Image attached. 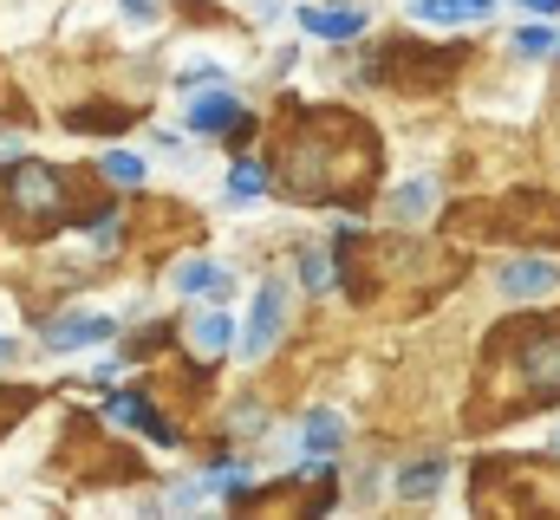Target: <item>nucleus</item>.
<instances>
[{"label":"nucleus","instance_id":"obj_8","mask_svg":"<svg viewBox=\"0 0 560 520\" xmlns=\"http://www.w3.org/2000/svg\"><path fill=\"white\" fill-rule=\"evenodd\" d=\"M495 280H502L509 299H541V293H555L560 286V267H548V260H509Z\"/></svg>","mask_w":560,"mask_h":520},{"label":"nucleus","instance_id":"obj_3","mask_svg":"<svg viewBox=\"0 0 560 520\" xmlns=\"http://www.w3.org/2000/svg\"><path fill=\"white\" fill-rule=\"evenodd\" d=\"M280 332H287V286H280V280H261V286H255V306H248V319H242V332H235V339H242V358L261 365L280 345Z\"/></svg>","mask_w":560,"mask_h":520},{"label":"nucleus","instance_id":"obj_20","mask_svg":"<svg viewBox=\"0 0 560 520\" xmlns=\"http://www.w3.org/2000/svg\"><path fill=\"white\" fill-rule=\"evenodd\" d=\"M118 7H125L131 20H156V13H163V0H118Z\"/></svg>","mask_w":560,"mask_h":520},{"label":"nucleus","instance_id":"obj_19","mask_svg":"<svg viewBox=\"0 0 560 520\" xmlns=\"http://www.w3.org/2000/svg\"><path fill=\"white\" fill-rule=\"evenodd\" d=\"M300 280H306V293H319L332 273H326V255H300Z\"/></svg>","mask_w":560,"mask_h":520},{"label":"nucleus","instance_id":"obj_6","mask_svg":"<svg viewBox=\"0 0 560 520\" xmlns=\"http://www.w3.org/2000/svg\"><path fill=\"white\" fill-rule=\"evenodd\" d=\"M118 332V319H105V312H72V319H52L46 326V345L52 352H79V345H105Z\"/></svg>","mask_w":560,"mask_h":520},{"label":"nucleus","instance_id":"obj_23","mask_svg":"<svg viewBox=\"0 0 560 520\" xmlns=\"http://www.w3.org/2000/svg\"><path fill=\"white\" fill-rule=\"evenodd\" d=\"M555 449H560V429H555Z\"/></svg>","mask_w":560,"mask_h":520},{"label":"nucleus","instance_id":"obj_1","mask_svg":"<svg viewBox=\"0 0 560 520\" xmlns=\"http://www.w3.org/2000/svg\"><path fill=\"white\" fill-rule=\"evenodd\" d=\"M378 176L372 130L339 118V105H306V118L287 130L280 150V189L293 202H359Z\"/></svg>","mask_w":560,"mask_h":520},{"label":"nucleus","instance_id":"obj_4","mask_svg":"<svg viewBox=\"0 0 560 520\" xmlns=\"http://www.w3.org/2000/svg\"><path fill=\"white\" fill-rule=\"evenodd\" d=\"M293 20H300V33H313V39H359V33L372 26V13H365L359 0H306Z\"/></svg>","mask_w":560,"mask_h":520},{"label":"nucleus","instance_id":"obj_14","mask_svg":"<svg viewBox=\"0 0 560 520\" xmlns=\"http://www.w3.org/2000/svg\"><path fill=\"white\" fill-rule=\"evenodd\" d=\"M189 345H196L202 358H222V352L235 345V319H229V312H202V319H189Z\"/></svg>","mask_w":560,"mask_h":520},{"label":"nucleus","instance_id":"obj_2","mask_svg":"<svg viewBox=\"0 0 560 520\" xmlns=\"http://www.w3.org/2000/svg\"><path fill=\"white\" fill-rule=\"evenodd\" d=\"M560 397V319H522L509 332H495L489 365H482V403L495 416L509 410H535Z\"/></svg>","mask_w":560,"mask_h":520},{"label":"nucleus","instance_id":"obj_17","mask_svg":"<svg viewBox=\"0 0 560 520\" xmlns=\"http://www.w3.org/2000/svg\"><path fill=\"white\" fill-rule=\"evenodd\" d=\"M98 169H105L118 189H138V182H143V156H138V150H105V156H98Z\"/></svg>","mask_w":560,"mask_h":520},{"label":"nucleus","instance_id":"obj_16","mask_svg":"<svg viewBox=\"0 0 560 520\" xmlns=\"http://www.w3.org/2000/svg\"><path fill=\"white\" fill-rule=\"evenodd\" d=\"M229 196H235V202H255V196H268V169H261L255 156H242V163L229 169Z\"/></svg>","mask_w":560,"mask_h":520},{"label":"nucleus","instance_id":"obj_10","mask_svg":"<svg viewBox=\"0 0 560 520\" xmlns=\"http://www.w3.org/2000/svg\"><path fill=\"white\" fill-rule=\"evenodd\" d=\"M105 416H112V423H125V429H138V436H150V442H176V429H170L143 397H131V390H118V397L105 403Z\"/></svg>","mask_w":560,"mask_h":520},{"label":"nucleus","instance_id":"obj_15","mask_svg":"<svg viewBox=\"0 0 560 520\" xmlns=\"http://www.w3.org/2000/svg\"><path fill=\"white\" fill-rule=\"evenodd\" d=\"M176 293H229V267L222 260H189V267H176Z\"/></svg>","mask_w":560,"mask_h":520},{"label":"nucleus","instance_id":"obj_11","mask_svg":"<svg viewBox=\"0 0 560 520\" xmlns=\"http://www.w3.org/2000/svg\"><path fill=\"white\" fill-rule=\"evenodd\" d=\"M443 482H450V462H443V456L405 462V469H398V501H436Z\"/></svg>","mask_w":560,"mask_h":520},{"label":"nucleus","instance_id":"obj_5","mask_svg":"<svg viewBox=\"0 0 560 520\" xmlns=\"http://www.w3.org/2000/svg\"><path fill=\"white\" fill-rule=\"evenodd\" d=\"M13 202H20V215L52 222V215L66 209V182H59V169H46V163H20V169H13Z\"/></svg>","mask_w":560,"mask_h":520},{"label":"nucleus","instance_id":"obj_22","mask_svg":"<svg viewBox=\"0 0 560 520\" xmlns=\"http://www.w3.org/2000/svg\"><path fill=\"white\" fill-rule=\"evenodd\" d=\"M7 352H13V345H7V339H0V358H7Z\"/></svg>","mask_w":560,"mask_h":520},{"label":"nucleus","instance_id":"obj_12","mask_svg":"<svg viewBox=\"0 0 560 520\" xmlns=\"http://www.w3.org/2000/svg\"><path fill=\"white\" fill-rule=\"evenodd\" d=\"M430 202H436V182L430 176H411V182H398L392 196H385V222H398V228H411L430 215Z\"/></svg>","mask_w":560,"mask_h":520},{"label":"nucleus","instance_id":"obj_9","mask_svg":"<svg viewBox=\"0 0 560 520\" xmlns=\"http://www.w3.org/2000/svg\"><path fill=\"white\" fill-rule=\"evenodd\" d=\"M339 442H346V416H339V410H306V423H300V456H306V462H326Z\"/></svg>","mask_w":560,"mask_h":520},{"label":"nucleus","instance_id":"obj_18","mask_svg":"<svg viewBox=\"0 0 560 520\" xmlns=\"http://www.w3.org/2000/svg\"><path fill=\"white\" fill-rule=\"evenodd\" d=\"M555 46H560V39L548 33V26H522V33L509 39V52H515V59H541V52H555Z\"/></svg>","mask_w":560,"mask_h":520},{"label":"nucleus","instance_id":"obj_13","mask_svg":"<svg viewBox=\"0 0 560 520\" xmlns=\"http://www.w3.org/2000/svg\"><path fill=\"white\" fill-rule=\"evenodd\" d=\"M411 13H418L423 26H482L489 13H495V0H411Z\"/></svg>","mask_w":560,"mask_h":520},{"label":"nucleus","instance_id":"obj_7","mask_svg":"<svg viewBox=\"0 0 560 520\" xmlns=\"http://www.w3.org/2000/svg\"><path fill=\"white\" fill-rule=\"evenodd\" d=\"M189 130H196V137L242 130V98H235V92H202V98H189Z\"/></svg>","mask_w":560,"mask_h":520},{"label":"nucleus","instance_id":"obj_21","mask_svg":"<svg viewBox=\"0 0 560 520\" xmlns=\"http://www.w3.org/2000/svg\"><path fill=\"white\" fill-rule=\"evenodd\" d=\"M515 7H528V13H541V20H548V13H560V0H515Z\"/></svg>","mask_w":560,"mask_h":520}]
</instances>
